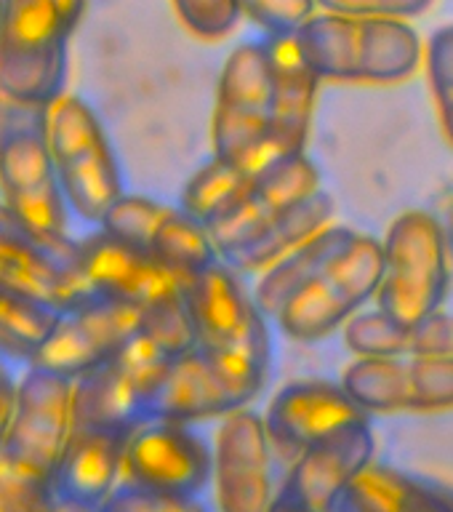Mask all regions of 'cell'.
Listing matches in <instances>:
<instances>
[{
    "label": "cell",
    "mask_w": 453,
    "mask_h": 512,
    "mask_svg": "<svg viewBox=\"0 0 453 512\" xmlns=\"http://www.w3.org/2000/svg\"><path fill=\"white\" fill-rule=\"evenodd\" d=\"M198 350L243 398L256 400L270 382V318L254 302L240 272L214 262L182 283Z\"/></svg>",
    "instance_id": "6da1fadb"
},
{
    "label": "cell",
    "mask_w": 453,
    "mask_h": 512,
    "mask_svg": "<svg viewBox=\"0 0 453 512\" xmlns=\"http://www.w3.org/2000/svg\"><path fill=\"white\" fill-rule=\"evenodd\" d=\"M296 43L320 80L395 86L414 78L424 62L419 32L403 19L315 14Z\"/></svg>",
    "instance_id": "7a4b0ae2"
},
{
    "label": "cell",
    "mask_w": 453,
    "mask_h": 512,
    "mask_svg": "<svg viewBox=\"0 0 453 512\" xmlns=\"http://www.w3.org/2000/svg\"><path fill=\"white\" fill-rule=\"evenodd\" d=\"M40 123L70 214L99 227L126 195L120 160L102 118L83 96L64 94L43 110Z\"/></svg>",
    "instance_id": "3957f363"
},
{
    "label": "cell",
    "mask_w": 453,
    "mask_h": 512,
    "mask_svg": "<svg viewBox=\"0 0 453 512\" xmlns=\"http://www.w3.org/2000/svg\"><path fill=\"white\" fill-rule=\"evenodd\" d=\"M384 275L376 310L419 323L443 310L453 283V243L438 216L411 208L392 219L382 238Z\"/></svg>",
    "instance_id": "277c9868"
},
{
    "label": "cell",
    "mask_w": 453,
    "mask_h": 512,
    "mask_svg": "<svg viewBox=\"0 0 453 512\" xmlns=\"http://www.w3.org/2000/svg\"><path fill=\"white\" fill-rule=\"evenodd\" d=\"M70 38L54 0H6L0 22V96L32 110H46L64 96Z\"/></svg>",
    "instance_id": "5b68a950"
},
{
    "label": "cell",
    "mask_w": 453,
    "mask_h": 512,
    "mask_svg": "<svg viewBox=\"0 0 453 512\" xmlns=\"http://www.w3.org/2000/svg\"><path fill=\"white\" fill-rule=\"evenodd\" d=\"M272 70L264 40L240 43L222 67L211 118V158L243 171L272 163Z\"/></svg>",
    "instance_id": "8992f818"
},
{
    "label": "cell",
    "mask_w": 453,
    "mask_h": 512,
    "mask_svg": "<svg viewBox=\"0 0 453 512\" xmlns=\"http://www.w3.org/2000/svg\"><path fill=\"white\" fill-rule=\"evenodd\" d=\"M72 435L75 379L54 374L48 368L24 366L0 464L22 480L48 488L62 456L70 448Z\"/></svg>",
    "instance_id": "52a82bcc"
},
{
    "label": "cell",
    "mask_w": 453,
    "mask_h": 512,
    "mask_svg": "<svg viewBox=\"0 0 453 512\" xmlns=\"http://www.w3.org/2000/svg\"><path fill=\"white\" fill-rule=\"evenodd\" d=\"M382 275V240L358 232L350 246L280 310L275 323L294 342H323L376 302Z\"/></svg>",
    "instance_id": "ba28073f"
},
{
    "label": "cell",
    "mask_w": 453,
    "mask_h": 512,
    "mask_svg": "<svg viewBox=\"0 0 453 512\" xmlns=\"http://www.w3.org/2000/svg\"><path fill=\"white\" fill-rule=\"evenodd\" d=\"M0 286L67 312L94 299L78 262V238L46 240L16 222L0 203Z\"/></svg>",
    "instance_id": "9c48e42d"
},
{
    "label": "cell",
    "mask_w": 453,
    "mask_h": 512,
    "mask_svg": "<svg viewBox=\"0 0 453 512\" xmlns=\"http://www.w3.org/2000/svg\"><path fill=\"white\" fill-rule=\"evenodd\" d=\"M0 192L16 222L38 238H70V206L56 182L43 123L6 128L0 136Z\"/></svg>",
    "instance_id": "30bf717a"
},
{
    "label": "cell",
    "mask_w": 453,
    "mask_h": 512,
    "mask_svg": "<svg viewBox=\"0 0 453 512\" xmlns=\"http://www.w3.org/2000/svg\"><path fill=\"white\" fill-rule=\"evenodd\" d=\"M214 446L216 512H270L278 499L275 483V448L270 443L264 416L256 408H240L219 419Z\"/></svg>",
    "instance_id": "8fae6325"
},
{
    "label": "cell",
    "mask_w": 453,
    "mask_h": 512,
    "mask_svg": "<svg viewBox=\"0 0 453 512\" xmlns=\"http://www.w3.org/2000/svg\"><path fill=\"white\" fill-rule=\"evenodd\" d=\"M214 478V446L195 424L144 419L128 435L123 483L160 494L203 496Z\"/></svg>",
    "instance_id": "7c38bea8"
},
{
    "label": "cell",
    "mask_w": 453,
    "mask_h": 512,
    "mask_svg": "<svg viewBox=\"0 0 453 512\" xmlns=\"http://www.w3.org/2000/svg\"><path fill=\"white\" fill-rule=\"evenodd\" d=\"M339 382L368 416L453 411V355L355 358Z\"/></svg>",
    "instance_id": "4fadbf2b"
},
{
    "label": "cell",
    "mask_w": 453,
    "mask_h": 512,
    "mask_svg": "<svg viewBox=\"0 0 453 512\" xmlns=\"http://www.w3.org/2000/svg\"><path fill=\"white\" fill-rule=\"evenodd\" d=\"M139 328L142 310L110 299H88L59 315L54 331L40 344L30 366L80 379L118 358L120 350L139 334Z\"/></svg>",
    "instance_id": "5bb4252c"
},
{
    "label": "cell",
    "mask_w": 453,
    "mask_h": 512,
    "mask_svg": "<svg viewBox=\"0 0 453 512\" xmlns=\"http://www.w3.org/2000/svg\"><path fill=\"white\" fill-rule=\"evenodd\" d=\"M376 464L371 419L331 432L288 464L278 499L304 510L336 512V504L363 472Z\"/></svg>",
    "instance_id": "9a60e30c"
},
{
    "label": "cell",
    "mask_w": 453,
    "mask_h": 512,
    "mask_svg": "<svg viewBox=\"0 0 453 512\" xmlns=\"http://www.w3.org/2000/svg\"><path fill=\"white\" fill-rule=\"evenodd\" d=\"M264 427L280 462L291 464L296 456L315 446L331 432L371 416L352 400L342 382L331 379H296L280 387L264 408Z\"/></svg>",
    "instance_id": "2e32d148"
},
{
    "label": "cell",
    "mask_w": 453,
    "mask_h": 512,
    "mask_svg": "<svg viewBox=\"0 0 453 512\" xmlns=\"http://www.w3.org/2000/svg\"><path fill=\"white\" fill-rule=\"evenodd\" d=\"M78 262L94 299L147 310L182 294V280L142 248L118 240L102 227L78 238Z\"/></svg>",
    "instance_id": "e0dca14e"
},
{
    "label": "cell",
    "mask_w": 453,
    "mask_h": 512,
    "mask_svg": "<svg viewBox=\"0 0 453 512\" xmlns=\"http://www.w3.org/2000/svg\"><path fill=\"white\" fill-rule=\"evenodd\" d=\"M318 190H323V182L310 155L272 160L259 171H251L235 203L208 227L219 254L251 238L275 216L286 214L288 208L299 206Z\"/></svg>",
    "instance_id": "ac0fdd59"
},
{
    "label": "cell",
    "mask_w": 453,
    "mask_h": 512,
    "mask_svg": "<svg viewBox=\"0 0 453 512\" xmlns=\"http://www.w3.org/2000/svg\"><path fill=\"white\" fill-rule=\"evenodd\" d=\"M134 430H75L70 448L48 486L62 510L99 512L112 491L123 483L126 443Z\"/></svg>",
    "instance_id": "d6986e66"
},
{
    "label": "cell",
    "mask_w": 453,
    "mask_h": 512,
    "mask_svg": "<svg viewBox=\"0 0 453 512\" xmlns=\"http://www.w3.org/2000/svg\"><path fill=\"white\" fill-rule=\"evenodd\" d=\"M272 70V160L307 155L315 99L323 80L304 59L296 35L264 38Z\"/></svg>",
    "instance_id": "ffe728a7"
},
{
    "label": "cell",
    "mask_w": 453,
    "mask_h": 512,
    "mask_svg": "<svg viewBox=\"0 0 453 512\" xmlns=\"http://www.w3.org/2000/svg\"><path fill=\"white\" fill-rule=\"evenodd\" d=\"M240 408L251 406L216 374V368L208 363L203 352L192 350L168 366L144 406V419L198 424L208 419H224Z\"/></svg>",
    "instance_id": "44dd1931"
},
{
    "label": "cell",
    "mask_w": 453,
    "mask_h": 512,
    "mask_svg": "<svg viewBox=\"0 0 453 512\" xmlns=\"http://www.w3.org/2000/svg\"><path fill=\"white\" fill-rule=\"evenodd\" d=\"M355 358H448L453 355V312L400 323L382 310L360 312L342 331Z\"/></svg>",
    "instance_id": "7402d4cb"
},
{
    "label": "cell",
    "mask_w": 453,
    "mask_h": 512,
    "mask_svg": "<svg viewBox=\"0 0 453 512\" xmlns=\"http://www.w3.org/2000/svg\"><path fill=\"white\" fill-rule=\"evenodd\" d=\"M336 200L328 190H318L299 206L288 208L286 214L275 216L270 224H264L262 230L254 232L251 238L240 240L235 246L224 248L222 262H227L235 272H264L283 256L307 243L312 235L326 230L328 224H334Z\"/></svg>",
    "instance_id": "603a6c76"
},
{
    "label": "cell",
    "mask_w": 453,
    "mask_h": 512,
    "mask_svg": "<svg viewBox=\"0 0 453 512\" xmlns=\"http://www.w3.org/2000/svg\"><path fill=\"white\" fill-rule=\"evenodd\" d=\"M355 235H358V230H352L347 224H328L326 230L312 235L296 251H291L280 262L259 272V280H256L254 291H251L256 307L270 320L278 318L280 310L294 296L302 294L304 288L310 286L312 280L318 278L320 272L326 270L344 248L350 246Z\"/></svg>",
    "instance_id": "cb8c5ba5"
},
{
    "label": "cell",
    "mask_w": 453,
    "mask_h": 512,
    "mask_svg": "<svg viewBox=\"0 0 453 512\" xmlns=\"http://www.w3.org/2000/svg\"><path fill=\"white\" fill-rule=\"evenodd\" d=\"M336 512H453V491L390 464H371Z\"/></svg>",
    "instance_id": "d4e9b609"
},
{
    "label": "cell",
    "mask_w": 453,
    "mask_h": 512,
    "mask_svg": "<svg viewBox=\"0 0 453 512\" xmlns=\"http://www.w3.org/2000/svg\"><path fill=\"white\" fill-rule=\"evenodd\" d=\"M144 422V400L115 360L75 379V430H134Z\"/></svg>",
    "instance_id": "484cf974"
},
{
    "label": "cell",
    "mask_w": 453,
    "mask_h": 512,
    "mask_svg": "<svg viewBox=\"0 0 453 512\" xmlns=\"http://www.w3.org/2000/svg\"><path fill=\"white\" fill-rule=\"evenodd\" d=\"M147 254L155 256L182 283L222 259L206 224L187 214L182 206H168L166 214L160 216L147 243Z\"/></svg>",
    "instance_id": "4316f807"
},
{
    "label": "cell",
    "mask_w": 453,
    "mask_h": 512,
    "mask_svg": "<svg viewBox=\"0 0 453 512\" xmlns=\"http://www.w3.org/2000/svg\"><path fill=\"white\" fill-rule=\"evenodd\" d=\"M62 312L0 286V358L30 366Z\"/></svg>",
    "instance_id": "83f0119b"
},
{
    "label": "cell",
    "mask_w": 453,
    "mask_h": 512,
    "mask_svg": "<svg viewBox=\"0 0 453 512\" xmlns=\"http://www.w3.org/2000/svg\"><path fill=\"white\" fill-rule=\"evenodd\" d=\"M248 174H251V171H243V168L227 166L222 160L208 158L206 163L187 179L179 206H182L190 216H195L198 222L211 227V224L235 203V198H238L240 190H243V184H246Z\"/></svg>",
    "instance_id": "f1b7e54d"
},
{
    "label": "cell",
    "mask_w": 453,
    "mask_h": 512,
    "mask_svg": "<svg viewBox=\"0 0 453 512\" xmlns=\"http://www.w3.org/2000/svg\"><path fill=\"white\" fill-rule=\"evenodd\" d=\"M144 334L155 347L166 352L168 358H182L187 352L198 350L195 342V328H192L190 312L184 304V296H171L166 302H158L142 310V328Z\"/></svg>",
    "instance_id": "f546056e"
},
{
    "label": "cell",
    "mask_w": 453,
    "mask_h": 512,
    "mask_svg": "<svg viewBox=\"0 0 453 512\" xmlns=\"http://www.w3.org/2000/svg\"><path fill=\"white\" fill-rule=\"evenodd\" d=\"M168 203H160L147 195H136V192H126L115 206L107 211L102 219L104 232H110L118 240H126L131 246L147 251L152 232L158 227L160 216L166 214Z\"/></svg>",
    "instance_id": "4dcf8cb0"
},
{
    "label": "cell",
    "mask_w": 453,
    "mask_h": 512,
    "mask_svg": "<svg viewBox=\"0 0 453 512\" xmlns=\"http://www.w3.org/2000/svg\"><path fill=\"white\" fill-rule=\"evenodd\" d=\"M424 64L432 96L438 104L440 126L453 147V24L432 32L430 43L424 48Z\"/></svg>",
    "instance_id": "1f68e13d"
},
{
    "label": "cell",
    "mask_w": 453,
    "mask_h": 512,
    "mask_svg": "<svg viewBox=\"0 0 453 512\" xmlns=\"http://www.w3.org/2000/svg\"><path fill=\"white\" fill-rule=\"evenodd\" d=\"M182 24L203 40H222L243 22L240 0H171Z\"/></svg>",
    "instance_id": "d6a6232c"
},
{
    "label": "cell",
    "mask_w": 453,
    "mask_h": 512,
    "mask_svg": "<svg viewBox=\"0 0 453 512\" xmlns=\"http://www.w3.org/2000/svg\"><path fill=\"white\" fill-rule=\"evenodd\" d=\"M243 16L259 24L267 38L296 35L315 16L318 0H240Z\"/></svg>",
    "instance_id": "836d02e7"
},
{
    "label": "cell",
    "mask_w": 453,
    "mask_h": 512,
    "mask_svg": "<svg viewBox=\"0 0 453 512\" xmlns=\"http://www.w3.org/2000/svg\"><path fill=\"white\" fill-rule=\"evenodd\" d=\"M99 512H211L203 496H174L120 483Z\"/></svg>",
    "instance_id": "e575fe53"
},
{
    "label": "cell",
    "mask_w": 453,
    "mask_h": 512,
    "mask_svg": "<svg viewBox=\"0 0 453 512\" xmlns=\"http://www.w3.org/2000/svg\"><path fill=\"white\" fill-rule=\"evenodd\" d=\"M435 0H318V6L331 14L379 16V19H414L427 14Z\"/></svg>",
    "instance_id": "d590c367"
},
{
    "label": "cell",
    "mask_w": 453,
    "mask_h": 512,
    "mask_svg": "<svg viewBox=\"0 0 453 512\" xmlns=\"http://www.w3.org/2000/svg\"><path fill=\"white\" fill-rule=\"evenodd\" d=\"M16 387H19V376L14 374V366L8 360H0V451L6 443L11 419H14Z\"/></svg>",
    "instance_id": "8d00e7d4"
},
{
    "label": "cell",
    "mask_w": 453,
    "mask_h": 512,
    "mask_svg": "<svg viewBox=\"0 0 453 512\" xmlns=\"http://www.w3.org/2000/svg\"><path fill=\"white\" fill-rule=\"evenodd\" d=\"M56 11L62 16L64 27L70 32H75L83 22V16H86L88 6H91V0H54Z\"/></svg>",
    "instance_id": "74e56055"
},
{
    "label": "cell",
    "mask_w": 453,
    "mask_h": 512,
    "mask_svg": "<svg viewBox=\"0 0 453 512\" xmlns=\"http://www.w3.org/2000/svg\"><path fill=\"white\" fill-rule=\"evenodd\" d=\"M270 512H315V510H304V507H296V504H288L283 499H275Z\"/></svg>",
    "instance_id": "f35d334b"
},
{
    "label": "cell",
    "mask_w": 453,
    "mask_h": 512,
    "mask_svg": "<svg viewBox=\"0 0 453 512\" xmlns=\"http://www.w3.org/2000/svg\"><path fill=\"white\" fill-rule=\"evenodd\" d=\"M448 235H451V243H453V203H451V219H448Z\"/></svg>",
    "instance_id": "ab89813d"
},
{
    "label": "cell",
    "mask_w": 453,
    "mask_h": 512,
    "mask_svg": "<svg viewBox=\"0 0 453 512\" xmlns=\"http://www.w3.org/2000/svg\"><path fill=\"white\" fill-rule=\"evenodd\" d=\"M3 8H6V0H0V22H3Z\"/></svg>",
    "instance_id": "60d3db41"
},
{
    "label": "cell",
    "mask_w": 453,
    "mask_h": 512,
    "mask_svg": "<svg viewBox=\"0 0 453 512\" xmlns=\"http://www.w3.org/2000/svg\"><path fill=\"white\" fill-rule=\"evenodd\" d=\"M0 360H3V358H0Z\"/></svg>",
    "instance_id": "b9f144b4"
}]
</instances>
